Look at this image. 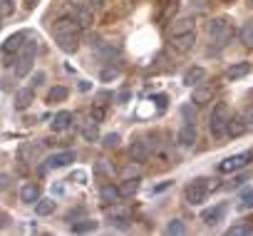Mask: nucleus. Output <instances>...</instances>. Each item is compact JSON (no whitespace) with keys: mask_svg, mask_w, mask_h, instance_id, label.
I'll return each instance as SVG.
<instances>
[{"mask_svg":"<svg viewBox=\"0 0 253 236\" xmlns=\"http://www.w3.org/2000/svg\"><path fill=\"white\" fill-rule=\"evenodd\" d=\"M251 5H253V0H251Z\"/></svg>","mask_w":253,"mask_h":236,"instance_id":"09e8293b","label":"nucleus"},{"mask_svg":"<svg viewBox=\"0 0 253 236\" xmlns=\"http://www.w3.org/2000/svg\"><path fill=\"white\" fill-rule=\"evenodd\" d=\"M5 221H8V216H5V214H0V229L5 226Z\"/></svg>","mask_w":253,"mask_h":236,"instance_id":"49530a36","label":"nucleus"},{"mask_svg":"<svg viewBox=\"0 0 253 236\" xmlns=\"http://www.w3.org/2000/svg\"><path fill=\"white\" fill-rule=\"evenodd\" d=\"M107 209H109V206H107ZM109 219H112V224L126 226V224H129V211H126V209H122V206H117V204H114V209H109Z\"/></svg>","mask_w":253,"mask_h":236,"instance_id":"5701e85b","label":"nucleus"},{"mask_svg":"<svg viewBox=\"0 0 253 236\" xmlns=\"http://www.w3.org/2000/svg\"><path fill=\"white\" fill-rule=\"evenodd\" d=\"M75 20H77L80 28H89V25H92V13L84 10L82 5H77V8H75Z\"/></svg>","mask_w":253,"mask_h":236,"instance_id":"c756f323","label":"nucleus"},{"mask_svg":"<svg viewBox=\"0 0 253 236\" xmlns=\"http://www.w3.org/2000/svg\"><path fill=\"white\" fill-rule=\"evenodd\" d=\"M35 52H38V40H30V43H23L20 47V57L15 60V75L18 77H25L33 67V60H35Z\"/></svg>","mask_w":253,"mask_h":236,"instance_id":"39448f33","label":"nucleus"},{"mask_svg":"<svg viewBox=\"0 0 253 236\" xmlns=\"http://www.w3.org/2000/svg\"><path fill=\"white\" fill-rule=\"evenodd\" d=\"M99 199H102V204L104 206H114V204H119V189L114 187V184H104L102 189H99Z\"/></svg>","mask_w":253,"mask_h":236,"instance_id":"2eb2a0df","label":"nucleus"},{"mask_svg":"<svg viewBox=\"0 0 253 236\" xmlns=\"http://www.w3.org/2000/svg\"><path fill=\"white\" fill-rule=\"evenodd\" d=\"M42 80H45V75H42V72H38V75L33 77V82H35V87H38V85H42Z\"/></svg>","mask_w":253,"mask_h":236,"instance_id":"37998d69","label":"nucleus"},{"mask_svg":"<svg viewBox=\"0 0 253 236\" xmlns=\"http://www.w3.org/2000/svg\"><path fill=\"white\" fill-rule=\"evenodd\" d=\"M218 92V85L216 82H199L196 87H194V97H191V102L196 104V107H204V104H209V102H213V94Z\"/></svg>","mask_w":253,"mask_h":236,"instance_id":"0eeeda50","label":"nucleus"},{"mask_svg":"<svg viewBox=\"0 0 253 236\" xmlns=\"http://www.w3.org/2000/svg\"><path fill=\"white\" fill-rule=\"evenodd\" d=\"M38 154H40V147H35V144H23V147H20V159L28 162V164L35 162Z\"/></svg>","mask_w":253,"mask_h":236,"instance_id":"7c9ffc66","label":"nucleus"},{"mask_svg":"<svg viewBox=\"0 0 253 236\" xmlns=\"http://www.w3.org/2000/svg\"><path fill=\"white\" fill-rule=\"evenodd\" d=\"M38 199H40V187H38L35 182H28V184L20 187V201H25V204H35Z\"/></svg>","mask_w":253,"mask_h":236,"instance_id":"6ab92c4d","label":"nucleus"},{"mask_svg":"<svg viewBox=\"0 0 253 236\" xmlns=\"http://www.w3.org/2000/svg\"><path fill=\"white\" fill-rule=\"evenodd\" d=\"M223 214H226V204H216L213 209H206V211L201 214V219H204L206 226H216V224L223 219Z\"/></svg>","mask_w":253,"mask_h":236,"instance_id":"dca6fc26","label":"nucleus"},{"mask_svg":"<svg viewBox=\"0 0 253 236\" xmlns=\"http://www.w3.org/2000/svg\"><path fill=\"white\" fill-rule=\"evenodd\" d=\"M117 72H119L117 67H114V70L109 67V70H104V72H102V80H112V77H117Z\"/></svg>","mask_w":253,"mask_h":236,"instance_id":"ea45409f","label":"nucleus"},{"mask_svg":"<svg viewBox=\"0 0 253 236\" xmlns=\"http://www.w3.org/2000/svg\"><path fill=\"white\" fill-rule=\"evenodd\" d=\"M89 114H92V120H94V122L99 125V122L104 120V117H107V107H104V104H92Z\"/></svg>","mask_w":253,"mask_h":236,"instance_id":"72a5a7b5","label":"nucleus"},{"mask_svg":"<svg viewBox=\"0 0 253 236\" xmlns=\"http://www.w3.org/2000/svg\"><path fill=\"white\" fill-rule=\"evenodd\" d=\"M206 33L211 35V40H213L218 47L228 45V40L233 38V28H231V20H228L226 15H218V18H213V20L206 25Z\"/></svg>","mask_w":253,"mask_h":236,"instance_id":"f03ea898","label":"nucleus"},{"mask_svg":"<svg viewBox=\"0 0 253 236\" xmlns=\"http://www.w3.org/2000/svg\"><path fill=\"white\" fill-rule=\"evenodd\" d=\"M194 18H179V20H174V25L169 28V38L171 35H181V33H191L194 30Z\"/></svg>","mask_w":253,"mask_h":236,"instance_id":"412c9836","label":"nucleus"},{"mask_svg":"<svg viewBox=\"0 0 253 236\" xmlns=\"http://www.w3.org/2000/svg\"><path fill=\"white\" fill-rule=\"evenodd\" d=\"M67 94H70V90H67V87H62V85H57V87H52V90L47 92L45 102H47V104H55V102H65V99H67Z\"/></svg>","mask_w":253,"mask_h":236,"instance_id":"b1692460","label":"nucleus"},{"mask_svg":"<svg viewBox=\"0 0 253 236\" xmlns=\"http://www.w3.org/2000/svg\"><path fill=\"white\" fill-rule=\"evenodd\" d=\"M167 234L171 236V234H186V226H184V221H179V219H171L169 224H167Z\"/></svg>","mask_w":253,"mask_h":236,"instance_id":"f704fd0d","label":"nucleus"},{"mask_svg":"<svg viewBox=\"0 0 253 236\" xmlns=\"http://www.w3.org/2000/svg\"><path fill=\"white\" fill-rule=\"evenodd\" d=\"M82 137H84L87 142H97V137H99V127H97L94 120H89V122L82 125Z\"/></svg>","mask_w":253,"mask_h":236,"instance_id":"bb28decb","label":"nucleus"},{"mask_svg":"<svg viewBox=\"0 0 253 236\" xmlns=\"http://www.w3.org/2000/svg\"><path fill=\"white\" fill-rule=\"evenodd\" d=\"M92 229H97V221H89V219H84L80 224H72V231H77V234H84V231H92Z\"/></svg>","mask_w":253,"mask_h":236,"instance_id":"c9c22d12","label":"nucleus"},{"mask_svg":"<svg viewBox=\"0 0 253 236\" xmlns=\"http://www.w3.org/2000/svg\"><path fill=\"white\" fill-rule=\"evenodd\" d=\"M119 142H122V140H119V135H114V132H112V135H107V137H104V142H102V144H104L107 149H117V147H119Z\"/></svg>","mask_w":253,"mask_h":236,"instance_id":"e433bc0d","label":"nucleus"},{"mask_svg":"<svg viewBox=\"0 0 253 236\" xmlns=\"http://www.w3.org/2000/svg\"><path fill=\"white\" fill-rule=\"evenodd\" d=\"M251 70H253V65L246 62V60H243V62H233V65L223 72V77H226V80H241V77H246Z\"/></svg>","mask_w":253,"mask_h":236,"instance_id":"ddd939ff","label":"nucleus"},{"mask_svg":"<svg viewBox=\"0 0 253 236\" xmlns=\"http://www.w3.org/2000/svg\"><path fill=\"white\" fill-rule=\"evenodd\" d=\"M251 162H253V152H238V154L226 157L223 162H218V172H221V174H231V172L246 169Z\"/></svg>","mask_w":253,"mask_h":236,"instance_id":"423d86ee","label":"nucleus"},{"mask_svg":"<svg viewBox=\"0 0 253 236\" xmlns=\"http://www.w3.org/2000/svg\"><path fill=\"white\" fill-rule=\"evenodd\" d=\"M8 187V177H0V189H5Z\"/></svg>","mask_w":253,"mask_h":236,"instance_id":"c03bdc74","label":"nucleus"},{"mask_svg":"<svg viewBox=\"0 0 253 236\" xmlns=\"http://www.w3.org/2000/svg\"><path fill=\"white\" fill-rule=\"evenodd\" d=\"M246 132H248V127H246L243 114H231L228 122H226V135H228V137H241V135H246Z\"/></svg>","mask_w":253,"mask_h":236,"instance_id":"1a4fd4ad","label":"nucleus"},{"mask_svg":"<svg viewBox=\"0 0 253 236\" xmlns=\"http://www.w3.org/2000/svg\"><path fill=\"white\" fill-rule=\"evenodd\" d=\"M52 35L60 45V50L65 52H77L80 50V25L75 18H60L55 25H52Z\"/></svg>","mask_w":253,"mask_h":236,"instance_id":"f257e3e1","label":"nucleus"},{"mask_svg":"<svg viewBox=\"0 0 253 236\" xmlns=\"http://www.w3.org/2000/svg\"><path fill=\"white\" fill-rule=\"evenodd\" d=\"M176 140H179L181 147H194V142H196V122H186V125H181Z\"/></svg>","mask_w":253,"mask_h":236,"instance_id":"9b49d317","label":"nucleus"},{"mask_svg":"<svg viewBox=\"0 0 253 236\" xmlns=\"http://www.w3.org/2000/svg\"><path fill=\"white\" fill-rule=\"evenodd\" d=\"M204 77H206V70H204V67H199V65H196V67H189V70L184 72V85L196 87Z\"/></svg>","mask_w":253,"mask_h":236,"instance_id":"4be33fe9","label":"nucleus"},{"mask_svg":"<svg viewBox=\"0 0 253 236\" xmlns=\"http://www.w3.org/2000/svg\"><path fill=\"white\" fill-rule=\"evenodd\" d=\"M72 162H75V152H72V149H67V152H57V154H52V157L47 159L45 169H60V167L72 164Z\"/></svg>","mask_w":253,"mask_h":236,"instance_id":"f8f14e48","label":"nucleus"},{"mask_svg":"<svg viewBox=\"0 0 253 236\" xmlns=\"http://www.w3.org/2000/svg\"><path fill=\"white\" fill-rule=\"evenodd\" d=\"M25 38H28V33H15V35H10V38L5 40V45H3V55H5V57L18 55L20 47H23V40H25Z\"/></svg>","mask_w":253,"mask_h":236,"instance_id":"9d476101","label":"nucleus"},{"mask_svg":"<svg viewBox=\"0 0 253 236\" xmlns=\"http://www.w3.org/2000/svg\"><path fill=\"white\" fill-rule=\"evenodd\" d=\"M243 120H246V127H248V130H253V104L243 112Z\"/></svg>","mask_w":253,"mask_h":236,"instance_id":"4c0bfd02","label":"nucleus"},{"mask_svg":"<svg viewBox=\"0 0 253 236\" xmlns=\"http://www.w3.org/2000/svg\"><path fill=\"white\" fill-rule=\"evenodd\" d=\"M129 154H132V159H134V162H147V159H149V154H152V149L147 147V142H144V140H137V142H132Z\"/></svg>","mask_w":253,"mask_h":236,"instance_id":"a211bd4d","label":"nucleus"},{"mask_svg":"<svg viewBox=\"0 0 253 236\" xmlns=\"http://www.w3.org/2000/svg\"><path fill=\"white\" fill-rule=\"evenodd\" d=\"M55 206H57L55 199H38V201H35V214H38V216H50V214L55 211Z\"/></svg>","mask_w":253,"mask_h":236,"instance_id":"393cba45","label":"nucleus"},{"mask_svg":"<svg viewBox=\"0 0 253 236\" xmlns=\"http://www.w3.org/2000/svg\"><path fill=\"white\" fill-rule=\"evenodd\" d=\"M0 10H3V15H8L13 10V0H3V5H0Z\"/></svg>","mask_w":253,"mask_h":236,"instance_id":"58836bf2","label":"nucleus"},{"mask_svg":"<svg viewBox=\"0 0 253 236\" xmlns=\"http://www.w3.org/2000/svg\"><path fill=\"white\" fill-rule=\"evenodd\" d=\"M117 189H119V196H122V199L134 196V194L139 191V177H129V179H124Z\"/></svg>","mask_w":253,"mask_h":236,"instance_id":"aec40b11","label":"nucleus"},{"mask_svg":"<svg viewBox=\"0 0 253 236\" xmlns=\"http://www.w3.org/2000/svg\"><path fill=\"white\" fill-rule=\"evenodd\" d=\"M89 5H92V8H102V0H92Z\"/></svg>","mask_w":253,"mask_h":236,"instance_id":"de8ad7c7","label":"nucleus"},{"mask_svg":"<svg viewBox=\"0 0 253 236\" xmlns=\"http://www.w3.org/2000/svg\"><path fill=\"white\" fill-rule=\"evenodd\" d=\"M122 179H129V177H139L142 174V162H132V164H126L122 172Z\"/></svg>","mask_w":253,"mask_h":236,"instance_id":"473e14b6","label":"nucleus"},{"mask_svg":"<svg viewBox=\"0 0 253 236\" xmlns=\"http://www.w3.org/2000/svg\"><path fill=\"white\" fill-rule=\"evenodd\" d=\"M154 102H157L159 107H164V104H167V94H157V97H154Z\"/></svg>","mask_w":253,"mask_h":236,"instance_id":"79ce46f5","label":"nucleus"},{"mask_svg":"<svg viewBox=\"0 0 253 236\" xmlns=\"http://www.w3.org/2000/svg\"><path fill=\"white\" fill-rule=\"evenodd\" d=\"M238 38H241V43H243L246 47H253V20L243 23V28L238 30Z\"/></svg>","mask_w":253,"mask_h":236,"instance_id":"c85d7f7f","label":"nucleus"},{"mask_svg":"<svg viewBox=\"0 0 253 236\" xmlns=\"http://www.w3.org/2000/svg\"><path fill=\"white\" fill-rule=\"evenodd\" d=\"M35 102V90L33 87H23V90H18L15 92V109H28L30 104Z\"/></svg>","mask_w":253,"mask_h":236,"instance_id":"4468645a","label":"nucleus"},{"mask_svg":"<svg viewBox=\"0 0 253 236\" xmlns=\"http://www.w3.org/2000/svg\"><path fill=\"white\" fill-rule=\"evenodd\" d=\"M194 43H196V30L181 33V35H171V38H169V45H171L176 52H189V50L194 47Z\"/></svg>","mask_w":253,"mask_h":236,"instance_id":"6e6552de","label":"nucleus"},{"mask_svg":"<svg viewBox=\"0 0 253 236\" xmlns=\"http://www.w3.org/2000/svg\"><path fill=\"white\" fill-rule=\"evenodd\" d=\"M209 194H211V184H209V179H194V182L184 189V196H186V201H189L191 206L204 204V201L209 199Z\"/></svg>","mask_w":253,"mask_h":236,"instance_id":"20e7f679","label":"nucleus"},{"mask_svg":"<svg viewBox=\"0 0 253 236\" xmlns=\"http://www.w3.org/2000/svg\"><path fill=\"white\" fill-rule=\"evenodd\" d=\"M67 3H70V5H75V8H77V5H82V3H84V0H67Z\"/></svg>","mask_w":253,"mask_h":236,"instance_id":"a18cd8bd","label":"nucleus"},{"mask_svg":"<svg viewBox=\"0 0 253 236\" xmlns=\"http://www.w3.org/2000/svg\"><path fill=\"white\" fill-rule=\"evenodd\" d=\"M238 209H241V211L253 209V189H251V187L241 189V194H238Z\"/></svg>","mask_w":253,"mask_h":236,"instance_id":"cd10ccee","label":"nucleus"},{"mask_svg":"<svg viewBox=\"0 0 253 236\" xmlns=\"http://www.w3.org/2000/svg\"><path fill=\"white\" fill-rule=\"evenodd\" d=\"M99 169H102V172H107V174H114V169H112V167H109V164H107L104 159L99 162Z\"/></svg>","mask_w":253,"mask_h":236,"instance_id":"a19ab883","label":"nucleus"},{"mask_svg":"<svg viewBox=\"0 0 253 236\" xmlns=\"http://www.w3.org/2000/svg\"><path fill=\"white\" fill-rule=\"evenodd\" d=\"M70 122H72V112H67V109H60V112L52 117L50 130H52V132H62V130H67V127H70Z\"/></svg>","mask_w":253,"mask_h":236,"instance_id":"f3484780","label":"nucleus"},{"mask_svg":"<svg viewBox=\"0 0 253 236\" xmlns=\"http://www.w3.org/2000/svg\"><path fill=\"white\" fill-rule=\"evenodd\" d=\"M228 236H243V234H253V221H246V224H233L228 231Z\"/></svg>","mask_w":253,"mask_h":236,"instance_id":"2f4dec72","label":"nucleus"},{"mask_svg":"<svg viewBox=\"0 0 253 236\" xmlns=\"http://www.w3.org/2000/svg\"><path fill=\"white\" fill-rule=\"evenodd\" d=\"M97 52H99V57H104V60H114V57L119 55V47H117L114 43H99V45H97Z\"/></svg>","mask_w":253,"mask_h":236,"instance_id":"a878e982","label":"nucleus"},{"mask_svg":"<svg viewBox=\"0 0 253 236\" xmlns=\"http://www.w3.org/2000/svg\"><path fill=\"white\" fill-rule=\"evenodd\" d=\"M231 117V107L226 102H216L213 104V112H211V120H209V130L213 137H221L226 135V122Z\"/></svg>","mask_w":253,"mask_h":236,"instance_id":"7ed1b4c3","label":"nucleus"}]
</instances>
